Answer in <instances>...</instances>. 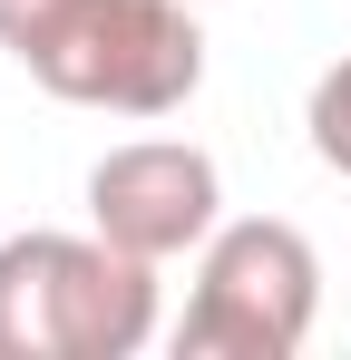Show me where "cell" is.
Returning a JSON list of instances; mask_svg holds the SVG:
<instances>
[{
    "mask_svg": "<svg viewBox=\"0 0 351 360\" xmlns=\"http://www.w3.org/2000/svg\"><path fill=\"white\" fill-rule=\"evenodd\" d=\"M322 311V253L283 214H244L195 243V292L176 321L185 360H292Z\"/></svg>",
    "mask_w": 351,
    "mask_h": 360,
    "instance_id": "cell-2",
    "label": "cell"
},
{
    "mask_svg": "<svg viewBox=\"0 0 351 360\" xmlns=\"http://www.w3.org/2000/svg\"><path fill=\"white\" fill-rule=\"evenodd\" d=\"M68 10H78V0H0V49H10V59H30Z\"/></svg>",
    "mask_w": 351,
    "mask_h": 360,
    "instance_id": "cell-6",
    "label": "cell"
},
{
    "mask_svg": "<svg viewBox=\"0 0 351 360\" xmlns=\"http://www.w3.org/2000/svg\"><path fill=\"white\" fill-rule=\"evenodd\" d=\"M156 341V263L88 234L0 243V360H137Z\"/></svg>",
    "mask_w": 351,
    "mask_h": 360,
    "instance_id": "cell-1",
    "label": "cell"
},
{
    "mask_svg": "<svg viewBox=\"0 0 351 360\" xmlns=\"http://www.w3.org/2000/svg\"><path fill=\"white\" fill-rule=\"evenodd\" d=\"M302 127H312V156L332 166V176H351V49L322 78H312V108H302Z\"/></svg>",
    "mask_w": 351,
    "mask_h": 360,
    "instance_id": "cell-5",
    "label": "cell"
},
{
    "mask_svg": "<svg viewBox=\"0 0 351 360\" xmlns=\"http://www.w3.org/2000/svg\"><path fill=\"white\" fill-rule=\"evenodd\" d=\"M20 68L68 108L176 117L205 88V30L185 20V0H78Z\"/></svg>",
    "mask_w": 351,
    "mask_h": 360,
    "instance_id": "cell-3",
    "label": "cell"
},
{
    "mask_svg": "<svg viewBox=\"0 0 351 360\" xmlns=\"http://www.w3.org/2000/svg\"><path fill=\"white\" fill-rule=\"evenodd\" d=\"M88 224L147 263H176L225 224V176L205 146L185 136H137V146H108L88 166Z\"/></svg>",
    "mask_w": 351,
    "mask_h": 360,
    "instance_id": "cell-4",
    "label": "cell"
}]
</instances>
